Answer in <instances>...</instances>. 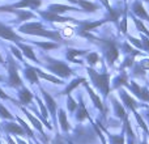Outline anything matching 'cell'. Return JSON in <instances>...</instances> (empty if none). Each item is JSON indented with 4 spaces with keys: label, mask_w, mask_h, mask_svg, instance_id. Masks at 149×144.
<instances>
[{
    "label": "cell",
    "mask_w": 149,
    "mask_h": 144,
    "mask_svg": "<svg viewBox=\"0 0 149 144\" xmlns=\"http://www.w3.org/2000/svg\"><path fill=\"white\" fill-rule=\"evenodd\" d=\"M86 38L90 39V41H93L95 45H98V46H101V49H102L103 52H105L107 64L110 66V67H113L119 58L118 43L111 38H98V37H94V36H92V34H89Z\"/></svg>",
    "instance_id": "1"
},
{
    "label": "cell",
    "mask_w": 149,
    "mask_h": 144,
    "mask_svg": "<svg viewBox=\"0 0 149 144\" xmlns=\"http://www.w3.org/2000/svg\"><path fill=\"white\" fill-rule=\"evenodd\" d=\"M21 33H26V34H31V36H42L50 38L52 41L58 42H63L64 38L62 37L60 31H52V30H47L41 22H30V24H25L20 28Z\"/></svg>",
    "instance_id": "2"
},
{
    "label": "cell",
    "mask_w": 149,
    "mask_h": 144,
    "mask_svg": "<svg viewBox=\"0 0 149 144\" xmlns=\"http://www.w3.org/2000/svg\"><path fill=\"white\" fill-rule=\"evenodd\" d=\"M86 71L90 79H92V82L94 84V87L97 89H100L102 96L106 98L109 92H110V73H100L95 70H93L92 67H88Z\"/></svg>",
    "instance_id": "3"
},
{
    "label": "cell",
    "mask_w": 149,
    "mask_h": 144,
    "mask_svg": "<svg viewBox=\"0 0 149 144\" xmlns=\"http://www.w3.org/2000/svg\"><path fill=\"white\" fill-rule=\"evenodd\" d=\"M45 59L47 60L46 68L51 71L52 73H55L56 76L63 77V79L72 76L73 71L71 70V68L68 67V66L65 64L64 62H62V60H56V59H54V58H50V57H46Z\"/></svg>",
    "instance_id": "4"
},
{
    "label": "cell",
    "mask_w": 149,
    "mask_h": 144,
    "mask_svg": "<svg viewBox=\"0 0 149 144\" xmlns=\"http://www.w3.org/2000/svg\"><path fill=\"white\" fill-rule=\"evenodd\" d=\"M8 71H9V85L13 88L22 87V80H21L20 75H18V70L16 63L13 62V59L8 60Z\"/></svg>",
    "instance_id": "5"
},
{
    "label": "cell",
    "mask_w": 149,
    "mask_h": 144,
    "mask_svg": "<svg viewBox=\"0 0 149 144\" xmlns=\"http://www.w3.org/2000/svg\"><path fill=\"white\" fill-rule=\"evenodd\" d=\"M39 15L43 18H46L47 21H52V22H73L77 24V21L74 18L71 17H62L60 15H56V13H52L50 10H39Z\"/></svg>",
    "instance_id": "6"
},
{
    "label": "cell",
    "mask_w": 149,
    "mask_h": 144,
    "mask_svg": "<svg viewBox=\"0 0 149 144\" xmlns=\"http://www.w3.org/2000/svg\"><path fill=\"white\" fill-rule=\"evenodd\" d=\"M0 37L4 39H8V41L17 42V43L21 41H24V38H21L20 36H17L9 26L4 25V24H1V22H0Z\"/></svg>",
    "instance_id": "7"
},
{
    "label": "cell",
    "mask_w": 149,
    "mask_h": 144,
    "mask_svg": "<svg viewBox=\"0 0 149 144\" xmlns=\"http://www.w3.org/2000/svg\"><path fill=\"white\" fill-rule=\"evenodd\" d=\"M119 96H120L122 101H123L124 106H126L127 109H130V110H132V111H136V108L140 103H137L135 98H132L131 96L127 92H124V90H119Z\"/></svg>",
    "instance_id": "8"
},
{
    "label": "cell",
    "mask_w": 149,
    "mask_h": 144,
    "mask_svg": "<svg viewBox=\"0 0 149 144\" xmlns=\"http://www.w3.org/2000/svg\"><path fill=\"white\" fill-rule=\"evenodd\" d=\"M41 93H42V96H43L45 101H46V105H47V108H49L50 113H51V115L54 117V121H56V101H55L43 88H41Z\"/></svg>",
    "instance_id": "9"
},
{
    "label": "cell",
    "mask_w": 149,
    "mask_h": 144,
    "mask_svg": "<svg viewBox=\"0 0 149 144\" xmlns=\"http://www.w3.org/2000/svg\"><path fill=\"white\" fill-rule=\"evenodd\" d=\"M82 84H84V87H85V89L88 90V93H89V96H90V98H92V101H93V103H94V106L97 109H100V111H103L105 110V108H103V103H102V101L100 100V96H97L94 93V90L92 89V88L89 87V85H88V81L86 80H85L84 82H82Z\"/></svg>",
    "instance_id": "10"
},
{
    "label": "cell",
    "mask_w": 149,
    "mask_h": 144,
    "mask_svg": "<svg viewBox=\"0 0 149 144\" xmlns=\"http://www.w3.org/2000/svg\"><path fill=\"white\" fill-rule=\"evenodd\" d=\"M47 10H50V12H52V13H56V15H62V13L68 12V10H79V9H76L74 7H71V5L51 4V5L49 7V9H47Z\"/></svg>",
    "instance_id": "11"
},
{
    "label": "cell",
    "mask_w": 149,
    "mask_h": 144,
    "mask_svg": "<svg viewBox=\"0 0 149 144\" xmlns=\"http://www.w3.org/2000/svg\"><path fill=\"white\" fill-rule=\"evenodd\" d=\"M132 10H134V13L137 16V18H141V20H147L149 22V15L147 12H145L144 7L141 5V3L139 1H135L134 5H132Z\"/></svg>",
    "instance_id": "12"
},
{
    "label": "cell",
    "mask_w": 149,
    "mask_h": 144,
    "mask_svg": "<svg viewBox=\"0 0 149 144\" xmlns=\"http://www.w3.org/2000/svg\"><path fill=\"white\" fill-rule=\"evenodd\" d=\"M86 50H76V49H67V52H65V58H67L70 62L73 63H81L80 60H77V57H81V55H85Z\"/></svg>",
    "instance_id": "13"
},
{
    "label": "cell",
    "mask_w": 149,
    "mask_h": 144,
    "mask_svg": "<svg viewBox=\"0 0 149 144\" xmlns=\"http://www.w3.org/2000/svg\"><path fill=\"white\" fill-rule=\"evenodd\" d=\"M42 4V0H21L20 3L15 5H10V8H25V7H30L33 9H37L39 5Z\"/></svg>",
    "instance_id": "14"
},
{
    "label": "cell",
    "mask_w": 149,
    "mask_h": 144,
    "mask_svg": "<svg viewBox=\"0 0 149 144\" xmlns=\"http://www.w3.org/2000/svg\"><path fill=\"white\" fill-rule=\"evenodd\" d=\"M79 109H77V113H76V119L79 122H82L84 119L89 118V113H88L86 108H85V103H84V100L82 97H80V103H77Z\"/></svg>",
    "instance_id": "15"
},
{
    "label": "cell",
    "mask_w": 149,
    "mask_h": 144,
    "mask_svg": "<svg viewBox=\"0 0 149 144\" xmlns=\"http://www.w3.org/2000/svg\"><path fill=\"white\" fill-rule=\"evenodd\" d=\"M25 76L31 84H39V77L37 75V71L31 66H29V64L25 66Z\"/></svg>",
    "instance_id": "16"
},
{
    "label": "cell",
    "mask_w": 149,
    "mask_h": 144,
    "mask_svg": "<svg viewBox=\"0 0 149 144\" xmlns=\"http://www.w3.org/2000/svg\"><path fill=\"white\" fill-rule=\"evenodd\" d=\"M4 130L7 132H10V134H15V135H21V136H24V135L26 134V132L24 131L22 127H21L20 124H16V123H5Z\"/></svg>",
    "instance_id": "17"
},
{
    "label": "cell",
    "mask_w": 149,
    "mask_h": 144,
    "mask_svg": "<svg viewBox=\"0 0 149 144\" xmlns=\"http://www.w3.org/2000/svg\"><path fill=\"white\" fill-rule=\"evenodd\" d=\"M113 100V103H114V109H115V115L118 117L119 119H126L127 117H128V114L126 113V109L123 108V106L120 105V102H119L118 100H116L115 97L111 98Z\"/></svg>",
    "instance_id": "18"
},
{
    "label": "cell",
    "mask_w": 149,
    "mask_h": 144,
    "mask_svg": "<svg viewBox=\"0 0 149 144\" xmlns=\"http://www.w3.org/2000/svg\"><path fill=\"white\" fill-rule=\"evenodd\" d=\"M17 46L20 47L21 50H22L24 55H25L26 58H29V59H31V60H33V62H36V63H39V60L37 59L36 54H34L33 49H31L30 46H28V45H24V43H21V42H18V43H17Z\"/></svg>",
    "instance_id": "19"
},
{
    "label": "cell",
    "mask_w": 149,
    "mask_h": 144,
    "mask_svg": "<svg viewBox=\"0 0 149 144\" xmlns=\"http://www.w3.org/2000/svg\"><path fill=\"white\" fill-rule=\"evenodd\" d=\"M18 97H20L21 103L29 105V103L31 102V100H33V93H31L28 88H22V89L20 90V93H18Z\"/></svg>",
    "instance_id": "20"
},
{
    "label": "cell",
    "mask_w": 149,
    "mask_h": 144,
    "mask_svg": "<svg viewBox=\"0 0 149 144\" xmlns=\"http://www.w3.org/2000/svg\"><path fill=\"white\" fill-rule=\"evenodd\" d=\"M22 111H24V113H25V115H26V117H28V118H29V121H30V122H31V123H33V126H34V127H36V129H37V130H38V131H39V132H41V135H42V136H43V138H45L43 127H42V123H41V122H39V121H38V119H37V118H36V117H34V115H31V114H30V113H29V111H28V110H26V109H24V108H22Z\"/></svg>",
    "instance_id": "21"
},
{
    "label": "cell",
    "mask_w": 149,
    "mask_h": 144,
    "mask_svg": "<svg viewBox=\"0 0 149 144\" xmlns=\"http://www.w3.org/2000/svg\"><path fill=\"white\" fill-rule=\"evenodd\" d=\"M59 123H60L62 130L64 132H68L71 130V124H70V122H68V119H67V114H65V111L63 110V109H60L59 110Z\"/></svg>",
    "instance_id": "22"
},
{
    "label": "cell",
    "mask_w": 149,
    "mask_h": 144,
    "mask_svg": "<svg viewBox=\"0 0 149 144\" xmlns=\"http://www.w3.org/2000/svg\"><path fill=\"white\" fill-rule=\"evenodd\" d=\"M36 71H37L38 77H42V79L47 80V81H51L52 84H58V85H63V84H64V82H63V80L58 79V77H55V76H51V75L45 73V72H42L41 70H38V68H36Z\"/></svg>",
    "instance_id": "23"
},
{
    "label": "cell",
    "mask_w": 149,
    "mask_h": 144,
    "mask_svg": "<svg viewBox=\"0 0 149 144\" xmlns=\"http://www.w3.org/2000/svg\"><path fill=\"white\" fill-rule=\"evenodd\" d=\"M127 82H128V75H127L126 72H122V73L119 75V76H116L115 80H114L113 89H116V88H119V87L127 85Z\"/></svg>",
    "instance_id": "24"
},
{
    "label": "cell",
    "mask_w": 149,
    "mask_h": 144,
    "mask_svg": "<svg viewBox=\"0 0 149 144\" xmlns=\"http://www.w3.org/2000/svg\"><path fill=\"white\" fill-rule=\"evenodd\" d=\"M85 81V79H84V77H76V79H74V80H72V81H71L70 82V85H68V87L67 88H65V89L64 90H63V92H62V94H71V92H72V90L74 89V88H76V87H79V85L80 84H82V82H84Z\"/></svg>",
    "instance_id": "25"
},
{
    "label": "cell",
    "mask_w": 149,
    "mask_h": 144,
    "mask_svg": "<svg viewBox=\"0 0 149 144\" xmlns=\"http://www.w3.org/2000/svg\"><path fill=\"white\" fill-rule=\"evenodd\" d=\"M77 4H79L84 10H86V12H94V10L98 9V5L97 4L90 3V1H86V0H79V3H77Z\"/></svg>",
    "instance_id": "26"
},
{
    "label": "cell",
    "mask_w": 149,
    "mask_h": 144,
    "mask_svg": "<svg viewBox=\"0 0 149 144\" xmlns=\"http://www.w3.org/2000/svg\"><path fill=\"white\" fill-rule=\"evenodd\" d=\"M109 140H110V144H124V135H113L109 134Z\"/></svg>",
    "instance_id": "27"
},
{
    "label": "cell",
    "mask_w": 149,
    "mask_h": 144,
    "mask_svg": "<svg viewBox=\"0 0 149 144\" xmlns=\"http://www.w3.org/2000/svg\"><path fill=\"white\" fill-rule=\"evenodd\" d=\"M12 12L17 13L18 20H20V21H25V20H28V18H33V17H34L33 13L26 12V10H16V9H13Z\"/></svg>",
    "instance_id": "28"
},
{
    "label": "cell",
    "mask_w": 149,
    "mask_h": 144,
    "mask_svg": "<svg viewBox=\"0 0 149 144\" xmlns=\"http://www.w3.org/2000/svg\"><path fill=\"white\" fill-rule=\"evenodd\" d=\"M134 22H135V25H136V28H137V30L140 31V33H144L145 36L149 38V31H148V29L144 26V24L140 21V18H137V17H134Z\"/></svg>",
    "instance_id": "29"
},
{
    "label": "cell",
    "mask_w": 149,
    "mask_h": 144,
    "mask_svg": "<svg viewBox=\"0 0 149 144\" xmlns=\"http://www.w3.org/2000/svg\"><path fill=\"white\" fill-rule=\"evenodd\" d=\"M86 60H88V63H89L90 66H95L98 62H100V55H98L95 51L89 52V55L86 57Z\"/></svg>",
    "instance_id": "30"
},
{
    "label": "cell",
    "mask_w": 149,
    "mask_h": 144,
    "mask_svg": "<svg viewBox=\"0 0 149 144\" xmlns=\"http://www.w3.org/2000/svg\"><path fill=\"white\" fill-rule=\"evenodd\" d=\"M37 46L42 47L45 50H52V49H56L59 45L58 43H51V42H36Z\"/></svg>",
    "instance_id": "31"
},
{
    "label": "cell",
    "mask_w": 149,
    "mask_h": 144,
    "mask_svg": "<svg viewBox=\"0 0 149 144\" xmlns=\"http://www.w3.org/2000/svg\"><path fill=\"white\" fill-rule=\"evenodd\" d=\"M122 50H123V52H126V54H132V55H139L140 54V52L136 51L134 47L130 46L128 42H124V43L122 45Z\"/></svg>",
    "instance_id": "32"
},
{
    "label": "cell",
    "mask_w": 149,
    "mask_h": 144,
    "mask_svg": "<svg viewBox=\"0 0 149 144\" xmlns=\"http://www.w3.org/2000/svg\"><path fill=\"white\" fill-rule=\"evenodd\" d=\"M67 108H68V110H70L71 113L77 109V102L73 100L71 94H68V97H67Z\"/></svg>",
    "instance_id": "33"
},
{
    "label": "cell",
    "mask_w": 149,
    "mask_h": 144,
    "mask_svg": "<svg viewBox=\"0 0 149 144\" xmlns=\"http://www.w3.org/2000/svg\"><path fill=\"white\" fill-rule=\"evenodd\" d=\"M17 121H18V122H20V124H21V126H22L24 131H25V132H26V134H28V136H29V138H34V134H33V131H31V130H30V127H29V126H28V124H26V123H25V122H24V121H22V119H21V118H20V117H17Z\"/></svg>",
    "instance_id": "34"
},
{
    "label": "cell",
    "mask_w": 149,
    "mask_h": 144,
    "mask_svg": "<svg viewBox=\"0 0 149 144\" xmlns=\"http://www.w3.org/2000/svg\"><path fill=\"white\" fill-rule=\"evenodd\" d=\"M134 114H135V117H136V121H137V123H139V126L141 127L143 130H144L147 134H149V130H148V127H147V124L144 123V121H143V118L140 117V114L137 113V111H134Z\"/></svg>",
    "instance_id": "35"
},
{
    "label": "cell",
    "mask_w": 149,
    "mask_h": 144,
    "mask_svg": "<svg viewBox=\"0 0 149 144\" xmlns=\"http://www.w3.org/2000/svg\"><path fill=\"white\" fill-rule=\"evenodd\" d=\"M139 98L141 101H145V102H149V89L147 87H143L141 90H140V96Z\"/></svg>",
    "instance_id": "36"
},
{
    "label": "cell",
    "mask_w": 149,
    "mask_h": 144,
    "mask_svg": "<svg viewBox=\"0 0 149 144\" xmlns=\"http://www.w3.org/2000/svg\"><path fill=\"white\" fill-rule=\"evenodd\" d=\"M0 115H1L3 118H5V119H13V115L1 105V103H0Z\"/></svg>",
    "instance_id": "37"
},
{
    "label": "cell",
    "mask_w": 149,
    "mask_h": 144,
    "mask_svg": "<svg viewBox=\"0 0 149 144\" xmlns=\"http://www.w3.org/2000/svg\"><path fill=\"white\" fill-rule=\"evenodd\" d=\"M134 75L135 76H139V77H144L145 70L140 67V64H136V66H134Z\"/></svg>",
    "instance_id": "38"
},
{
    "label": "cell",
    "mask_w": 149,
    "mask_h": 144,
    "mask_svg": "<svg viewBox=\"0 0 149 144\" xmlns=\"http://www.w3.org/2000/svg\"><path fill=\"white\" fill-rule=\"evenodd\" d=\"M60 34H62L63 38H64V37H71V36H73V29L71 28V26H67V28H64L60 31Z\"/></svg>",
    "instance_id": "39"
},
{
    "label": "cell",
    "mask_w": 149,
    "mask_h": 144,
    "mask_svg": "<svg viewBox=\"0 0 149 144\" xmlns=\"http://www.w3.org/2000/svg\"><path fill=\"white\" fill-rule=\"evenodd\" d=\"M141 46H143V50H144V51L149 52V38L148 37L141 36Z\"/></svg>",
    "instance_id": "40"
},
{
    "label": "cell",
    "mask_w": 149,
    "mask_h": 144,
    "mask_svg": "<svg viewBox=\"0 0 149 144\" xmlns=\"http://www.w3.org/2000/svg\"><path fill=\"white\" fill-rule=\"evenodd\" d=\"M37 101H38V103H39V108H41V111H42V117H43L47 121V110H46V108H45V105H43V102L41 101V98H37Z\"/></svg>",
    "instance_id": "41"
},
{
    "label": "cell",
    "mask_w": 149,
    "mask_h": 144,
    "mask_svg": "<svg viewBox=\"0 0 149 144\" xmlns=\"http://www.w3.org/2000/svg\"><path fill=\"white\" fill-rule=\"evenodd\" d=\"M132 66H134V58L127 57L126 59H124V63L122 64V68H124V67H132Z\"/></svg>",
    "instance_id": "42"
},
{
    "label": "cell",
    "mask_w": 149,
    "mask_h": 144,
    "mask_svg": "<svg viewBox=\"0 0 149 144\" xmlns=\"http://www.w3.org/2000/svg\"><path fill=\"white\" fill-rule=\"evenodd\" d=\"M128 39H130V42H131V43H134L135 46L137 47V49L143 50V46H141V41H140V39H136V38H134V37H128Z\"/></svg>",
    "instance_id": "43"
},
{
    "label": "cell",
    "mask_w": 149,
    "mask_h": 144,
    "mask_svg": "<svg viewBox=\"0 0 149 144\" xmlns=\"http://www.w3.org/2000/svg\"><path fill=\"white\" fill-rule=\"evenodd\" d=\"M10 50H12V52H13V54L16 55V57L18 58V59H20V60H22V55H21V52L18 51V49H17V47L12 46V47H10Z\"/></svg>",
    "instance_id": "44"
},
{
    "label": "cell",
    "mask_w": 149,
    "mask_h": 144,
    "mask_svg": "<svg viewBox=\"0 0 149 144\" xmlns=\"http://www.w3.org/2000/svg\"><path fill=\"white\" fill-rule=\"evenodd\" d=\"M139 64H140V67L144 68L145 71L149 70V59H144V60H141V62H140Z\"/></svg>",
    "instance_id": "45"
},
{
    "label": "cell",
    "mask_w": 149,
    "mask_h": 144,
    "mask_svg": "<svg viewBox=\"0 0 149 144\" xmlns=\"http://www.w3.org/2000/svg\"><path fill=\"white\" fill-rule=\"evenodd\" d=\"M52 144H64V143H63V140L60 139L59 136H56V138H55V140H54V143H52Z\"/></svg>",
    "instance_id": "46"
},
{
    "label": "cell",
    "mask_w": 149,
    "mask_h": 144,
    "mask_svg": "<svg viewBox=\"0 0 149 144\" xmlns=\"http://www.w3.org/2000/svg\"><path fill=\"white\" fill-rule=\"evenodd\" d=\"M0 98H5V100H9V97H8V96L5 94V93L3 92L1 89H0Z\"/></svg>",
    "instance_id": "47"
},
{
    "label": "cell",
    "mask_w": 149,
    "mask_h": 144,
    "mask_svg": "<svg viewBox=\"0 0 149 144\" xmlns=\"http://www.w3.org/2000/svg\"><path fill=\"white\" fill-rule=\"evenodd\" d=\"M16 140H17V143H18V144H26L25 142H22V140H21V139H18V138H17V139H16Z\"/></svg>",
    "instance_id": "48"
},
{
    "label": "cell",
    "mask_w": 149,
    "mask_h": 144,
    "mask_svg": "<svg viewBox=\"0 0 149 144\" xmlns=\"http://www.w3.org/2000/svg\"><path fill=\"white\" fill-rule=\"evenodd\" d=\"M145 117H147V119H148V122H149V110L147 111V114H145Z\"/></svg>",
    "instance_id": "49"
},
{
    "label": "cell",
    "mask_w": 149,
    "mask_h": 144,
    "mask_svg": "<svg viewBox=\"0 0 149 144\" xmlns=\"http://www.w3.org/2000/svg\"><path fill=\"white\" fill-rule=\"evenodd\" d=\"M68 1H71V3H76V4H77V3H79V0H68Z\"/></svg>",
    "instance_id": "50"
},
{
    "label": "cell",
    "mask_w": 149,
    "mask_h": 144,
    "mask_svg": "<svg viewBox=\"0 0 149 144\" xmlns=\"http://www.w3.org/2000/svg\"><path fill=\"white\" fill-rule=\"evenodd\" d=\"M0 63H4V62H3V58H1V55H0Z\"/></svg>",
    "instance_id": "51"
},
{
    "label": "cell",
    "mask_w": 149,
    "mask_h": 144,
    "mask_svg": "<svg viewBox=\"0 0 149 144\" xmlns=\"http://www.w3.org/2000/svg\"><path fill=\"white\" fill-rule=\"evenodd\" d=\"M0 80H3V77H1V76H0Z\"/></svg>",
    "instance_id": "52"
},
{
    "label": "cell",
    "mask_w": 149,
    "mask_h": 144,
    "mask_svg": "<svg viewBox=\"0 0 149 144\" xmlns=\"http://www.w3.org/2000/svg\"><path fill=\"white\" fill-rule=\"evenodd\" d=\"M143 144H147V142H144V143H143Z\"/></svg>",
    "instance_id": "53"
},
{
    "label": "cell",
    "mask_w": 149,
    "mask_h": 144,
    "mask_svg": "<svg viewBox=\"0 0 149 144\" xmlns=\"http://www.w3.org/2000/svg\"><path fill=\"white\" fill-rule=\"evenodd\" d=\"M145 1H149V0H145Z\"/></svg>",
    "instance_id": "54"
},
{
    "label": "cell",
    "mask_w": 149,
    "mask_h": 144,
    "mask_svg": "<svg viewBox=\"0 0 149 144\" xmlns=\"http://www.w3.org/2000/svg\"><path fill=\"white\" fill-rule=\"evenodd\" d=\"M30 144H31V143H30Z\"/></svg>",
    "instance_id": "55"
}]
</instances>
